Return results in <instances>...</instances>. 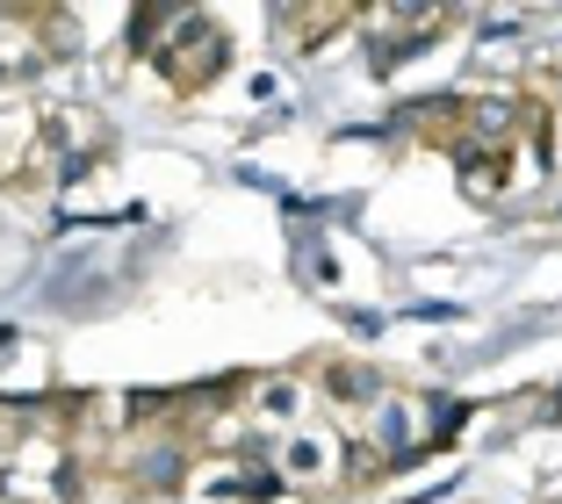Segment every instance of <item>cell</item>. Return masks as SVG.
I'll return each instance as SVG.
<instances>
[{
  "instance_id": "1",
  "label": "cell",
  "mask_w": 562,
  "mask_h": 504,
  "mask_svg": "<svg viewBox=\"0 0 562 504\" xmlns=\"http://www.w3.org/2000/svg\"><path fill=\"white\" fill-rule=\"evenodd\" d=\"M151 22H159V51H151L159 72L181 87V94H202V87L224 72V51H232L224 30H216L210 15H195V8H166V15H151Z\"/></svg>"
},
{
  "instance_id": "2",
  "label": "cell",
  "mask_w": 562,
  "mask_h": 504,
  "mask_svg": "<svg viewBox=\"0 0 562 504\" xmlns=\"http://www.w3.org/2000/svg\"><path fill=\"white\" fill-rule=\"evenodd\" d=\"M347 475V439L317 433V425H296V433L274 447V483L281 490H331Z\"/></svg>"
},
{
  "instance_id": "3",
  "label": "cell",
  "mask_w": 562,
  "mask_h": 504,
  "mask_svg": "<svg viewBox=\"0 0 562 504\" xmlns=\"http://www.w3.org/2000/svg\"><path fill=\"white\" fill-rule=\"evenodd\" d=\"M0 490L22 504H72V455L66 447H15L0 455Z\"/></svg>"
},
{
  "instance_id": "4",
  "label": "cell",
  "mask_w": 562,
  "mask_h": 504,
  "mask_svg": "<svg viewBox=\"0 0 562 504\" xmlns=\"http://www.w3.org/2000/svg\"><path fill=\"white\" fill-rule=\"evenodd\" d=\"M50 36H66V15H58V8H0V80L36 72L44 58H58Z\"/></svg>"
},
{
  "instance_id": "5",
  "label": "cell",
  "mask_w": 562,
  "mask_h": 504,
  "mask_svg": "<svg viewBox=\"0 0 562 504\" xmlns=\"http://www.w3.org/2000/svg\"><path fill=\"white\" fill-rule=\"evenodd\" d=\"M361 22L382 36L375 66H397V58H412L426 36H440V30H447V8H368Z\"/></svg>"
},
{
  "instance_id": "6",
  "label": "cell",
  "mask_w": 562,
  "mask_h": 504,
  "mask_svg": "<svg viewBox=\"0 0 562 504\" xmlns=\"http://www.w3.org/2000/svg\"><path fill=\"white\" fill-rule=\"evenodd\" d=\"M36 152H44V115L36 109H0V180L36 166Z\"/></svg>"
},
{
  "instance_id": "7",
  "label": "cell",
  "mask_w": 562,
  "mask_h": 504,
  "mask_svg": "<svg viewBox=\"0 0 562 504\" xmlns=\"http://www.w3.org/2000/svg\"><path fill=\"white\" fill-rule=\"evenodd\" d=\"M339 22H347V8H274V30L296 51H317V36L339 30Z\"/></svg>"
},
{
  "instance_id": "8",
  "label": "cell",
  "mask_w": 562,
  "mask_h": 504,
  "mask_svg": "<svg viewBox=\"0 0 562 504\" xmlns=\"http://www.w3.org/2000/svg\"><path fill=\"white\" fill-rule=\"evenodd\" d=\"M131 475H137V490H173L188 475V461H181V447H166V439H159V447H145V455L131 461Z\"/></svg>"
},
{
  "instance_id": "9",
  "label": "cell",
  "mask_w": 562,
  "mask_h": 504,
  "mask_svg": "<svg viewBox=\"0 0 562 504\" xmlns=\"http://www.w3.org/2000/svg\"><path fill=\"white\" fill-rule=\"evenodd\" d=\"M548 411H562V382H555V404H548Z\"/></svg>"
}]
</instances>
